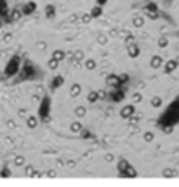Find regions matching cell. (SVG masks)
I'll return each mask as SVG.
<instances>
[{
  "label": "cell",
  "mask_w": 179,
  "mask_h": 187,
  "mask_svg": "<svg viewBox=\"0 0 179 187\" xmlns=\"http://www.w3.org/2000/svg\"><path fill=\"white\" fill-rule=\"evenodd\" d=\"M19 66H21V57H19V55H14V57H11L10 62L7 63V68H5V76H7V77H11V76L18 74Z\"/></svg>",
  "instance_id": "obj_2"
},
{
  "label": "cell",
  "mask_w": 179,
  "mask_h": 187,
  "mask_svg": "<svg viewBox=\"0 0 179 187\" xmlns=\"http://www.w3.org/2000/svg\"><path fill=\"white\" fill-rule=\"evenodd\" d=\"M162 63H164V60H162V57H159V55H154V57L151 58V68H154V69L160 68Z\"/></svg>",
  "instance_id": "obj_9"
},
{
  "label": "cell",
  "mask_w": 179,
  "mask_h": 187,
  "mask_svg": "<svg viewBox=\"0 0 179 187\" xmlns=\"http://www.w3.org/2000/svg\"><path fill=\"white\" fill-rule=\"evenodd\" d=\"M151 106H153V107H160V106H162V99H160L159 96L153 98V101H151Z\"/></svg>",
  "instance_id": "obj_31"
},
{
  "label": "cell",
  "mask_w": 179,
  "mask_h": 187,
  "mask_svg": "<svg viewBox=\"0 0 179 187\" xmlns=\"http://www.w3.org/2000/svg\"><path fill=\"white\" fill-rule=\"evenodd\" d=\"M90 14H91V18H99V16L102 14V8L98 5V7H94V8L91 10V13H90Z\"/></svg>",
  "instance_id": "obj_23"
},
{
  "label": "cell",
  "mask_w": 179,
  "mask_h": 187,
  "mask_svg": "<svg viewBox=\"0 0 179 187\" xmlns=\"http://www.w3.org/2000/svg\"><path fill=\"white\" fill-rule=\"evenodd\" d=\"M142 99H143V96H142V93H134L132 95V101L135 102V104H138V102H142Z\"/></svg>",
  "instance_id": "obj_34"
},
{
  "label": "cell",
  "mask_w": 179,
  "mask_h": 187,
  "mask_svg": "<svg viewBox=\"0 0 179 187\" xmlns=\"http://www.w3.org/2000/svg\"><path fill=\"white\" fill-rule=\"evenodd\" d=\"M21 16H22V11L13 10V11L10 13V19H11V21H18V19H21Z\"/></svg>",
  "instance_id": "obj_20"
},
{
  "label": "cell",
  "mask_w": 179,
  "mask_h": 187,
  "mask_svg": "<svg viewBox=\"0 0 179 187\" xmlns=\"http://www.w3.org/2000/svg\"><path fill=\"white\" fill-rule=\"evenodd\" d=\"M49 68L50 69H57L58 68V62H57V60H54V58H50L49 60Z\"/></svg>",
  "instance_id": "obj_37"
},
{
  "label": "cell",
  "mask_w": 179,
  "mask_h": 187,
  "mask_svg": "<svg viewBox=\"0 0 179 187\" xmlns=\"http://www.w3.org/2000/svg\"><path fill=\"white\" fill-rule=\"evenodd\" d=\"M127 120H129L131 126H135V124L138 123V121H140V115H135V113H134V115H131V117L127 118Z\"/></svg>",
  "instance_id": "obj_27"
},
{
  "label": "cell",
  "mask_w": 179,
  "mask_h": 187,
  "mask_svg": "<svg viewBox=\"0 0 179 187\" xmlns=\"http://www.w3.org/2000/svg\"><path fill=\"white\" fill-rule=\"evenodd\" d=\"M107 41H109V38L105 36V35H99V36H98V43L101 44V46H104V44H107Z\"/></svg>",
  "instance_id": "obj_35"
},
{
  "label": "cell",
  "mask_w": 179,
  "mask_h": 187,
  "mask_svg": "<svg viewBox=\"0 0 179 187\" xmlns=\"http://www.w3.org/2000/svg\"><path fill=\"white\" fill-rule=\"evenodd\" d=\"M132 25H135V27H143L145 25V19L142 18V16H134L132 18Z\"/></svg>",
  "instance_id": "obj_16"
},
{
  "label": "cell",
  "mask_w": 179,
  "mask_h": 187,
  "mask_svg": "<svg viewBox=\"0 0 179 187\" xmlns=\"http://www.w3.org/2000/svg\"><path fill=\"white\" fill-rule=\"evenodd\" d=\"M49 178H55V175H57V172H55V170H49V172L46 173Z\"/></svg>",
  "instance_id": "obj_44"
},
{
  "label": "cell",
  "mask_w": 179,
  "mask_h": 187,
  "mask_svg": "<svg viewBox=\"0 0 179 187\" xmlns=\"http://www.w3.org/2000/svg\"><path fill=\"white\" fill-rule=\"evenodd\" d=\"M127 54H129V57L137 58L140 55V49H138L137 44H131V46H127Z\"/></svg>",
  "instance_id": "obj_7"
},
{
  "label": "cell",
  "mask_w": 179,
  "mask_h": 187,
  "mask_svg": "<svg viewBox=\"0 0 179 187\" xmlns=\"http://www.w3.org/2000/svg\"><path fill=\"white\" fill-rule=\"evenodd\" d=\"M35 10H36V3L29 2L24 8H22V14H32V13H35Z\"/></svg>",
  "instance_id": "obj_8"
},
{
  "label": "cell",
  "mask_w": 179,
  "mask_h": 187,
  "mask_svg": "<svg viewBox=\"0 0 179 187\" xmlns=\"http://www.w3.org/2000/svg\"><path fill=\"white\" fill-rule=\"evenodd\" d=\"M145 140H146V142H153L154 140V134H153V132H145Z\"/></svg>",
  "instance_id": "obj_39"
},
{
  "label": "cell",
  "mask_w": 179,
  "mask_h": 187,
  "mask_svg": "<svg viewBox=\"0 0 179 187\" xmlns=\"http://www.w3.org/2000/svg\"><path fill=\"white\" fill-rule=\"evenodd\" d=\"M80 137H82V139L83 140H88V139H91V134H90V132L87 131V129H80Z\"/></svg>",
  "instance_id": "obj_32"
},
{
  "label": "cell",
  "mask_w": 179,
  "mask_h": 187,
  "mask_svg": "<svg viewBox=\"0 0 179 187\" xmlns=\"http://www.w3.org/2000/svg\"><path fill=\"white\" fill-rule=\"evenodd\" d=\"M0 19H2V22H11L10 8H8L7 0H0Z\"/></svg>",
  "instance_id": "obj_4"
},
{
  "label": "cell",
  "mask_w": 179,
  "mask_h": 187,
  "mask_svg": "<svg viewBox=\"0 0 179 187\" xmlns=\"http://www.w3.org/2000/svg\"><path fill=\"white\" fill-rule=\"evenodd\" d=\"M85 68L90 69V71H93L94 68H96V62H94V60H87V62H85Z\"/></svg>",
  "instance_id": "obj_30"
},
{
  "label": "cell",
  "mask_w": 179,
  "mask_h": 187,
  "mask_svg": "<svg viewBox=\"0 0 179 187\" xmlns=\"http://www.w3.org/2000/svg\"><path fill=\"white\" fill-rule=\"evenodd\" d=\"M162 176H164V178H176L178 172H176V170H173V168H165L164 172H162Z\"/></svg>",
  "instance_id": "obj_15"
},
{
  "label": "cell",
  "mask_w": 179,
  "mask_h": 187,
  "mask_svg": "<svg viewBox=\"0 0 179 187\" xmlns=\"http://www.w3.org/2000/svg\"><path fill=\"white\" fill-rule=\"evenodd\" d=\"M38 47H40V49H46V43L40 41V43H38Z\"/></svg>",
  "instance_id": "obj_45"
},
{
  "label": "cell",
  "mask_w": 179,
  "mask_h": 187,
  "mask_svg": "<svg viewBox=\"0 0 179 187\" xmlns=\"http://www.w3.org/2000/svg\"><path fill=\"white\" fill-rule=\"evenodd\" d=\"M63 84H65V79H63L61 76L54 77V80H52V90H55V88H60Z\"/></svg>",
  "instance_id": "obj_14"
},
{
  "label": "cell",
  "mask_w": 179,
  "mask_h": 187,
  "mask_svg": "<svg viewBox=\"0 0 179 187\" xmlns=\"http://www.w3.org/2000/svg\"><path fill=\"white\" fill-rule=\"evenodd\" d=\"M145 14L149 19H159V11H151V10H145Z\"/></svg>",
  "instance_id": "obj_24"
},
{
  "label": "cell",
  "mask_w": 179,
  "mask_h": 187,
  "mask_svg": "<svg viewBox=\"0 0 179 187\" xmlns=\"http://www.w3.org/2000/svg\"><path fill=\"white\" fill-rule=\"evenodd\" d=\"M99 99V96H98V91H90L88 93V96H87V101L90 102V104H94Z\"/></svg>",
  "instance_id": "obj_18"
},
{
  "label": "cell",
  "mask_w": 179,
  "mask_h": 187,
  "mask_svg": "<svg viewBox=\"0 0 179 187\" xmlns=\"http://www.w3.org/2000/svg\"><path fill=\"white\" fill-rule=\"evenodd\" d=\"M80 129H82V124L79 121H74V123L71 124V132H80Z\"/></svg>",
  "instance_id": "obj_29"
},
{
  "label": "cell",
  "mask_w": 179,
  "mask_h": 187,
  "mask_svg": "<svg viewBox=\"0 0 179 187\" xmlns=\"http://www.w3.org/2000/svg\"><path fill=\"white\" fill-rule=\"evenodd\" d=\"M25 173H27V176H32L33 173H35V170H33V167H27L25 168Z\"/></svg>",
  "instance_id": "obj_42"
},
{
  "label": "cell",
  "mask_w": 179,
  "mask_h": 187,
  "mask_svg": "<svg viewBox=\"0 0 179 187\" xmlns=\"http://www.w3.org/2000/svg\"><path fill=\"white\" fill-rule=\"evenodd\" d=\"M27 126H29L30 129H35L36 126H38V120L35 117H30L29 120H27Z\"/></svg>",
  "instance_id": "obj_25"
},
{
  "label": "cell",
  "mask_w": 179,
  "mask_h": 187,
  "mask_svg": "<svg viewBox=\"0 0 179 187\" xmlns=\"http://www.w3.org/2000/svg\"><path fill=\"white\" fill-rule=\"evenodd\" d=\"M98 3H99V7H102L104 3H107V0H98Z\"/></svg>",
  "instance_id": "obj_47"
},
{
  "label": "cell",
  "mask_w": 179,
  "mask_h": 187,
  "mask_svg": "<svg viewBox=\"0 0 179 187\" xmlns=\"http://www.w3.org/2000/svg\"><path fill=\"white\" fill-rule=\"evenodd\" d=\"M14 164H16V165H22V164H24V157H22V156H19V157H16V161H14Z\"/></svg>",
  "instance_id": "obj_41"
},
{
  "label": "cell",
  "mask_w": 179,
  "mask_h": 187,
  "mask_svg": "<svg viewBox=\"0 0 179 187\" xmlns=\"http://www.w3.org/2000/svg\"><path fill=\"white\" fill-rule=\"evenodd\" d=\"M123 175H124L126 178H137V170L134 168V167H131V165H127Z\"/></svg>",
  "instance_id": "obj_11"
},
{
  "label": "cell",
  "mask_w": 179,
  "mask_h": 187,
  "mask_svg": "<svg viewBox=\"0 0 179 187\" xmlns=\"http://www.w3.org/2000/svg\"><path fill=\"white\" fill-rule=\"evenodd\" d=\"M121 118H129L131 117V115H134V113H135V107H134V106H126V107H123L121 109Z\"/></svg>",
  "instance_id": "obj_6"
},
{
  "label": "cell",
  "mask_w": 179,
  "mask_h": 187,
  "mask_svg": "<svg viewBox=\"0 0 179 187\" xmlns=\"http://www.w3.org/2000/svg\"><path fill=\"white\" fill-rule=\"evenodd\" d=\"M80 21L83 22V24H90V21H91V14H90V13H83Z\"/></svg>",
  "instance_id": "obj_33"
},
{
  "label": "cell",
  "mask_w": 179,
  "mask_h": 187,
  "mask_svg": "<svg viewBox=\"0 0 179 187\" xmlns=\"http://www.w3.org/2000/svg\"><path fill=\"white\" fill-rule=\"evenodd\" d=\"M49 112H50V99L47 96H44L43 101H41V106H40V118L44 121V123H47V121L50 120Z\"/></svg>",
  "instance_id": "obj_3"
},
{
  "label": "cell",
  "mask_w": 179,
  "mask_h": 187,
  "mask_svg": "<svg viewBox=\"0 0 179 187\" xmlns=\"http://www.w3.org/2000/svg\"><path fill=\"white\" fill-rule=\"evenodd\" d=\"M46 16L49 19H52L55 16V7H54V5H49V7L46 8Z\"/></svg>",
  "instance_id": "obj_26"
},
{
  "label": "cell",
  "mask_w": 179,
  "mask_h": 187,
  "mask_svg": "<svg viewBox=\"0 0 179 187\" xmlns=\"http://www.w3.org/2000/svg\"><path fill=\"white\" fill-rule=\"evenodd\" d=\"M0 175H2L3 178H8V176H11V172H10L8 168H3V170H2V173H0Z\"/></svg>",
  "instance_id": "obj_40"
},
{
  "label": "cell",
  "mask_w": 179,
  "mask_h": 187,
  "mask_svg": "<svg viewBox=\"0 0 179 187\" xmlns=\"http://www.w3.org/2000/svg\"><path fill=\"white\" fill-rule=\"evenodd\" d=\"M52 58H54V60H57V62L60 63L61 60L65 58V52H63V51H55V52L52 54Z\"/></svg>",
  "instance_id": "obj_19"
},
{
  "label": "cell",
  "mask_w": 179,
  "mask_h": 187,
  "mask_svg": "<svg viewBox=\"0 0 179 187\" xmlns=\"http://www.w3.org/2000/svg\"><path fill=\"white\" fill-rule=\"evenodd\" d=\"M74 113L77 115L79 118H82V117H85V113H87V109L85 107H77L76 110H74Z\"/></svg>",
  "instance_id": "obj_28"
},
{
  "label": "cell",
  "mask_w": 179,
  "mask_h": 187,
  "mask_svg": "<svg viewBox=\"0 0 179 187\" xmlns=\"http://www.w3.org/2000/svg\"><path fill=\"white\" fill-rule=\"evenodd\" d=\"M68 167H69V168H74V167H76V162H74V161H69V162H68Z\"/></svg>",
  "instance_id": "obj_46"
},
{
  "label": "cell",
  "mask_w": 179,
  "mask_h": 187,
  "mask_svg": "<svg viewBox=\"0 0 179 187\" xmlns=\"http://www.w3.org/2000/svg\"><path fill=\"white\" fill-rule=\"evenodd\" d=\"M175 62H176V65L179 66V55H178V57H176V60H175Z\"/></svg>",
  "instance_id": "obj_48"
},
{
  "label": "cell",
  "mask_w": 179,
  "mask_h": 187,
  "mask_svg": "<svg viewBox=\"0 0 179 187\" xmlns=\"http://www.w3.org/2000/svg\"><path fill=\"white\" fill-rule=\"evenodd\" d=\"M127 165H129V164H127V161H124V159H120V162H118V172H120L121 175L124 173V170H126Z\"/></svg>",
  "instance_id": "obj_21"
},
{
  "label": "cell",
  "mask_w": 179,
  "mask_h": 187,
  "mask_svg": "<svg viewBox=\"0 0 179 187\" xmlns=\"http://www.w3.org/2000/svg\"><path fill=\"white\" fill-rule=\"evenodd\" d=\"M131 44H135V38H134V35H127L126 36V46H131Z\"/></svg>",
  "instance_id": "obj_36"
},
{
  "label": "cell",
  "mask_w": 179,
  "mask_h": 187,
  "mask_svg": "<svg viewBox=\"0 0 179 187\" xmlns=\"http://www.w3.org/2000/svg\"><path fill=\"white\" fill-rule=\"evenodd\" d=\"M83 58H85V54H83L82 51H76L74 54H72V60H74V63H79V62H82Z\"/></svg>",
  "instance_id": "obj_17"
},
{
  "label": "cell",
  "mask_w": 179,
  "mask_h": 187,
  "mask_svg": "<svg viewBox=\"0 0 179 187\" xmlns=\"http://www.w3.org/2000/svg\"><path fill=\"white\" fill-rule=\"evenodd\" d=\"M118 79H120V84H126V82L129 80V76H127V74H120Z\"/></svg>",
  "instance_id": "obj_38"
},
{
  "label": "cell",
  "mask_w": 179,
  "mask_h": 187,
  "mask_svg": "<svg viewBox=\"0 0 179 187\" xmlns=\"http://www.w3.org/2000/svg\"><path fill=\"white\" fill-rule=\"evenodd\" d=\"M178 121H179V98L176 99L175 102H171L170 107L165 110V113L162 115V118L159 120V123H157V128L162 129V126H165V124L175 126Z\"/></svg>",
  "instance_id": "obj_1"
},
{
  "label": "cell",
  "mask_w": 179,
  "mask_h": 187,
  "mask_svg": "<svg viewBox=\"0 0 179 187\" xmlns=\"http://www.w3.org/2000/svg\"><path fill=\"white\" fill-rule=\"evenodd\" d=\"M112 99H113L115 102L123 101V99H124V91H121V90H118V88H116V90L112 93Z\"/></svg>",
  "instance_id": "obj_10"
},
{
  "label": "cell",
  "mask_w": 179,
  "mask_h": 187,
  "mask_svg": "<svg viewBox=\"0 0 179 187\" xmlns=\"http://www.w3.org/2000/svg\"><path fill=\"white\" fill-rule=\"evenodd\" d=\"M80 91H82V87L79 84H74L71 87V90H69V95H71V98H76V96L80 95Z\"/></svg>",
  "instance_id": "obj_13"
},
{
  "label": "cell",
  "mask_w": 179,
  "mask_h": 187,
  "mask_svg": "<svg viewBox=\"0 0 179 187\" xmlns=\"http://www.w3.org/2000/svg\"><path fill=\"white\" fill-rule=\"evenodd\" d=\"M168 43H170V40H168V38L162 36V38H159V41H157V46H159V47H162V49H165L167 46H168Z\"/></svg>",
  "instance_id": "obj_22"
},
{
  "label": "cell",
  "mask_w": 179,
  "mask_h": 187,
  "mask_svg": "<svg viewBox=\"0 0 179 187\" xmlns=\"http://www.w3.org/2000/svg\"><path fill=\"white\" fill-rule=\"evenodd\" d=\"M113 159H115V157H113V154H110V153H109L107 156H105V162H113Z\"/></svg>",
  "instance_id": "obj_43"
},
{
  "label": "cell",
  "mask_w": 179,
  "mask_h": 187,
  "mask_svg": "<svg viewBox=\"0 0 179 187\" xmlns=\"http://www.w3.org/2000/svg\"><path fill=\"white\" fill-rule=\"evenodd\" d=\"M178 68V65H176V62L175 60H168V62L165 63V73H173V71H175Z\"/></svg>",
  "instance_id": "obj_12"
},
{
  "label": "cell",
  "mask_w": 179,
  "mask_h": 187,
  "mask_svg": "<svg viewBox=\"0 0 179 187\" xmlns=\"http://www.w3.org/2000/svg\"><path fill=\"white\" fill-rule=\"evenodd\" d=\"M105 84L110 85V87H113V88H118L121 84H120V79H118V76H115V74H110L107 76V79H105Z\"/></svg>",
  "instance_id": "obj_5"
}]
</instances>
